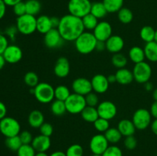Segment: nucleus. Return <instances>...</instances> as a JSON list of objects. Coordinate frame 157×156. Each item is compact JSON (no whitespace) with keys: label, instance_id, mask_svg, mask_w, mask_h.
<instances>
[{"label":"nucleus","instance_id":"nucleus-48","mask_svg":"<svg viewBox=\"0 0 157 156\" xmlns=\"http://www.w3.org/2000/svg\"><path fill=\"white\" fill-rule=\"evenodd\" d=\"M8 46H9V41L7 38L4 35L0 33V54H2Z\"/></svg>","mask_w":157,"mask_h":156},{"label":"nucleus","instance_id":"nucleus-34","mask_svg":"<svg viewBox=\"0 0 157 156\" xmlns=\"http://www.w3.org/2000/svg\"><path fill=\"white\" fill-rule=\"evenodd\" d=\"M82 22L84 24V29L88 31H94L98 24V19L95 16H94L91 13L87 14L82 18Z\"/></svg>","mask_w":157,"mask_h":156},{"label":"nucleus","instance_id":"nucleus-55","mask_svg":"<svg viewBox=\"0 0 157 156\" xmlns=\"http://www.w3.org/2000/svg\"><path fill=\"white\" fill-rule=\"evenodd\" d=\"M150 127H151L152 132L157 136V119H155L154 120L152 121Z\"/></svg>","mask_w":157,"mask_h":156},{"label":"nucleus","instance_id":"nucleus-31","mask_svg":"<svg viewBox=\"0 0 157 156\" xmlns=\"http://www.w3.org/2000/svg\"><path fill=\"white\" fill-rule=\"evenodd\" d=\"M26 14L31 15H38L41 9V4L38 0H27L25 2Z\"/></svg>","mask_w":157,"mask_h":156},{"label":"nucleus","instance_id":"nucleus-62","mask_svg":"<svg viewBox=\"0 0 157 156\" xmlns=\"http://www.w3.org/2000/svg\"><path fill=\"white\" fill-rule=\"evenodd\" d=\"M154 41H156L157 43V29L156 30V34H155V38H154Z\"/></svg>","mask_w":157,"mask_h":156},{"label":"nucleus","instance_id":"nucleus-35","mask_svg":"<svg viewBox=\"0 0 157 156\" xmlns=\"http://www.w3.org/2000/svg\"><path fill=\"white\" fill-rule=\"evenodd\" d=\"M71 94L70 92V90L68 87H67L64 85H60L58 86L55 89V99H58V100L65 101L69 96Z\"/></svg>","mask_w":157,"mask_h":156},{"label":"nucleus","instance_id":"nucleus-60","mask_svg":"<svg viewBox=\"0 0 157 156\" xmlns=\"http://www.w3.org/2000/svg\"><path fill=\"white\" fill-rule=\"evenodd\" d=\"M153 98L154 99V101L157 102V88L154 89L153 91Z\"/></svg>","mask_w":157,"mask_h":156},{"label":"nucleus","instance_id":"nucleus-58","mask_svg":"<svg viewBox=\"0 0 157 156\" xmlns=\"http://www.w3.org/2000/svg\"><path fill=\"white\" fill-rule=\"evenodd\" d=\"M49 156H67V155H66V153L63 152V151H55V152L52 153Z\"/></svg>","mask_w":157,"mask_h":156},{"label":"nucleus","instance_id":"nucleus-47","mask_svg":"<svg viewBox=\"0 0 157 156\" xmlns=\"http://www.w3.org/2000/svg\"><path fill=\"white\" fill-rule=\"evenodd\" d=\"M13 12L15 15L18 17L21 16V15L26 14V7L25 2H20L18 4L13 6Z\"/></svg>","mask_w":157,"mask_h":156},{"label":"nucleus","instance_id":"nucleus-27","mask_svg":"<svg viewBox=\"0 0 157 156\" xmlns=\"http://www.w3.org/2000/svg\"><path fill=\"white\" fill-rule=\"evenodd\" d=\"M90 13L94 16L96 17L98 19H101V18H104L108 13V12L104 6L103 2H96L92 3Z\"/></svg>","mask_w":157,"mask_h":156},{"label":"nucleus","instance_id":"nucleus-24","mask_svg":"<svg viewBox=\"0 0 157 156\" xmlns=\"http://www.w3.org/2000/svg\"><path fill=\"white\" fill-rule=\"evenodd\" d=\"M81 117L85 122L94 123L99 118L98 110L96 107L87 106L81 112Z\"/></svg>","mask_w":157,"mask_h":156},{"label":"nucleus","instance_id":"nucleus-29","mask_svg":"<svg viewBox=\"0 0 157 156\" xmlns=\"http://www.w3.org/2000/svg\"><path fill=\"white\" fill-rule=\"evenodd\" d=\"M108 13L118 12L124 6V0H103Z\"/></svg>","mask_w":157,"mask_h":156},{"label":"nucleus","instance_id":"nucleus-21","mask_svg":"<svg viewBox=\"0 0 157 156\" xmlns=\"http://www.w3.org/2000/svg\"><path fill=\"white\" fill-rule=\"evenodd\" d=\"M117 128L120 132L121 133V135L123 136H125V137L133 136L136 129L133 121L127 119L120 121L117 125Z\"/></svg>","mask_w":157,"mask_h":156},{"label":"nucleus","instance_id":"nucleus-44","mask_svg":"<svg viewBox=\"0 0 157 156\" xmlns=\"http://www.w3.org/2000/svg\"><path fill=\"white\" fill-rule=\"evenodd\" d=\"M39 131L41 135L50 137L53 133L54 128L52 124L48 123V122H44L39 128Z\"/></svg>","mask_w":157,"mask_h":156},{"label":"nucleus","instance_id":"nucleus-53","mask_svg":"<svg viewBox=\"0 0 157 156\" xmlns=\"http://www.w3.org/2000/svg\"><path fill=\"white\" fill-rule=\"evenodd\" d=\"M3 1L7 6H12L13 7L14 6L18 4L20 2H22V0H3Z\"/></svg>","mask_w":157,"mask_h":156},{"label":"nucleus","instance_id":"nucleus-25","mask_svg":"<svg viewBox=\"0 0 157 156\" xmlns=\"http://www.w3.org/2000/svg\"><path fill=\"white\" fill-rule=\"evenodd\" d=\"M130 60L134 64H138L144 61L146 57L144 48H141L139 46H133L129 51Z\"/></svg>","mask_w":157,"mask_h":156},{"label":"nucleus","instance_id":"nucleus-10","mask_svg":"<svg viewBox=\"0 0 157 156\" xmlns=\"http://www.w3.org/2000/svg\"><path fill=\"white\" fill-rule=\"evenodd\" d=\"M97 110H98L99 117L107 119L109 121L110 119H113L117 113L116 105L113 102L108 100L100 102L97 107Z\"/></svg>","mask_w":157,"mask_h":156},{"label":"nucleus","instance_id":"nucleus-26","mask_svg":"<svg viewBox=\"0 0 157 156\" xmlns=\"http://www.w3.org/2000/svg\"><path fill=\"white\" fill-rule=\"evenodd\" d=\"M145 57L151 62H157V43L155 41L146 43L144 46Z\"/></svg>","mask_w":157,"mask_h":156},{"label":"nucleus","instance_id":"nucleus-30","mask_svg":"<svg viewBox=\"0 0 157 156\" xmlns=\"http://www.w3.org/2000/svg\"><path fill=\"white\" fill-rule=\"evenodd\" d=\"M155 34H156V30L153 28L152 26L146 25L141 28L140 35L141 39L146 43L151 42L154 41Z\"/></svg>","mask_w":157,"mask_h":156},{"label":"nucleus","instance_id":"nucleus-50","mask_svg":"<svg viewBox=\"0 0 157 156\" xmlns=\"http://www.w3.org/2000/svg\"><path fill=\"white\" fill-rule=\"evenodd\" d=\"M6 5L3 0H0V20L4 18L6 12Z\"/></svg>","mask_w":157,"mask_h":156},{"label":"nucleus","instance_id":"nucleus-13","mask_svg":"<svg viewBox=\"0 0 157 156\" xmlns=\"http://www.w3.org/2000/svg\"><path fill=\"white\" fill-rule=\"evenodd\" d=\"M112 26L109 22L102 21L98 22L93 31V34L98 41H106L112 35Z\"/></svg>","mask_w":157,"mask_h":156},{"label":"nucleus","instance_id":"nucleus-57","mask_svg":"<svg viewBox=\"0 0 157 156\" xmlns=\"http://www.w3.org/2000/svg\"><path fill=\"white\" fill-rule=\"evenodd\" d=\"M107 80H108V82L110 84H114L117 82V78L115 74H110L108 76H107Z\"/></svg>","mask_w":157,"mask_h":156},{"label":"nucleus","instance_id":"nucleus-9","mask_svg":"<svg viewBox=\"0 0 157 156\" xmlns=\"http://www.w3.org/2000/svg\"><path fill=\"white\" fill-rule=\"evenodd\" d=\"M134 80L139 84H146L150 81L152 76V68L148 63L143 62L135 64L133 69Z\"/></svg>","mask_w":157,"mask_h":156},{"label":"nucleus","instance_id":"nucleus-5","mask_svg":"<svg viewBox=\"0 0 157 156\" xmlns=\"http://www.w3.org/2000/svg\"><path fill=\"white\" fill-rule=\"evenodd\" d=\"M92 3L90 0H70L67 5L69 14L82 18L90 13Z\"/></svg>","mask_w":157,"mask_h":156},{"label":"nucleus","instance_id":"nucleus-14","mask_svg":"<svg viewBox=\"0 0 157 156\" xmlns=\"http://www.w3.org/2000/svg\"><path fill=\"white\" fill-rule=\"evenodd\" d=\"M5 60L9 64H16L19 62L23 57L21 49L15 44H11L8 46L2 54Z\"/></svg>","mask_w":157,"mask_h":156},{"label":"nucleus","instance_id":"nucleus-16","mask_svg":"<svg viewBox=\"0 0 157 156\" xmlns=\"http://www.w3.org/2000/svg\"><path fill=\"white\" fill-rule=\"evenodd\" d=\"M90 82H91L92 90L94 91V93L98 94L106 93L108 90L110 86V83L108 82L107 76L101 73L94 75L92 77Z\"/></svg>","mask_w":157,"mask_h":156},{"label":"nucleus","instance_id":"nucleus-49","mask_svg":"<svg viewBox=\"0 0 157 156\" xmlns=\"http://www.w3.org/2000/svg\"><path fill=\"white\" fill-rule=\"evenodd\" d=\"M6 113H7V109H6V105L4 102L0 101V120L6 117Z\"/></svg>","mask_w":157,"mask_h":156},{"label":"nucleus","instance_id":"nucleus-8","mask_svg":"<svg viewBox=\"0 0 157 156\" xmlns=\"http://www.w3.org/2000/svg\"><path fill=\"white\" fill-rule=\"evenodd\" d=\"M152 115L147 109H138L133 113V121L136 129L144 130L148 128L152 122Z\"/></svg>","mask_w":157,"mask_h":156},{"label":"nucleus","instance_id":"nucleus-11","mask_svg":"<svg viewBox=\"0 0 157 156\" xmlns=\"http://www.w3.org/2000/svg\"><path fill=\"white\" fill-rule=\"evenodd\" d=\"M109 147V142L104 134H98L91 138L90 149L93 154H103Z\"/></svg>","mask_w":157,"mask_h":156},{"label":"nucleus","instance_id":"nucleus-23","mask_svg":"<svg viewBox=\"0 0 157 156\" xmlns=\"http://www.w3.org/2000/svg\"><path fill=\"white\" fill-rule=\"evenodd\" d=\"M28 122L32 128H39L41 125L44 122V115L39 110H33L29 114Z\"/></svg>","mask_w":157,"mask_h":156},{"label":"nucleus","instance_id":"nucleus-3","mask_svg":"<svg viewBox=\"0 0 157 156\" xmlns=\"http://www.w3.org/2000/svg\"><path fill=\"white\" fill-rule=\"evenodd\" d=\"M33 95L38 102L47 104L52 102L55 99V89L48 83H39L34 88Z\"/></svg>","mask_w":157,"mask_h":156},{"label":"nucleus","instance_id":"nucleus-39","mask_svg":"<svg viewBox=\"0 0 157 156\" xmlns=\"http://www.w3.org/2000/svg\"><path fill=\"white\" fill-rule=\"evenodd\" d=\"M94 126L99 132H105L110 128V122L107 119L99 117L94 122Z\"/></svg>","mask_w":157,"mask_h":156},{"label":"nucleus","instance_id":"nucleus-22","mask_svg":"<svg viewBox=\"0 0 157 156\" xmlns=\"http://www.w3.org/2000/svg\"><path fill=\"white\" fill-rule=\"evenodd\" d=\"M53 28L52 20L48 15H40L37 18V31L39 33L45 35Z\"/></svg>","mask_w":157,"mask_h":156},{"label":"nucleus","instance_id":"nucleus-33","mask_svg":"<svg viewBox=\"0 0 157 156\" xmlns=\"http://www.w3.org/2000/svg\"><path fill=\"white\" fill-rule=\"evenodd\" d=\"M118 19L123 24H129L133 19V14L132 11L128 8L123 7L117 12Z\"/></svg>","mask_w":157,"mask_h":156},{"label":"nucleus","instance_id":"nucleus-28","mask_svg":"<svg viewBox=\"0 0 157 156\" xmlns=\"http://www.w3.org/2000/svg\"><path fill=\"white\" fill-rule=\"evenodd\" d=\"M51 111L52 114L56 116H61L67 112L65 102L64 101L55 99L52 102Z\"/></svg>","mask_w":157,"mask_h":156},{"label":"nucleus","instance_id":"nucleus-38","mask_svg":"<svg viewBox=\"0 0 157 156\" xmlns=\"http://www.w3.org/2000/svg\"><path fill=\"white\" fill-rule=\"evenodd\" d=\"M112 64L118 69L124 68L127 64V58L121 53L114 54L112 57Z\"/></svg>","mask_w":157,"mask_h":156},{"label":"nucleus","instance_id":"nucleus-52","mask_svg":"<svg viewBox=\"0 0 157 156\" xmlns=\"http://www.w3.org/2000/svg\"><path fill=\"white\" fill-rule=\"evenodd\" d=\"M106 49V44L105 41H98L96 44V48L95 50H98V51H103Z\"/></svg>","mask_w":157,"mask_h":156},{"label":"nucleus","instance_id":"nucleus-59","mask_svg":"<svg viewBox=\"0 0 157 156\" xmlns=\"http://www.w3.org/2000/svg\"><path fill=\"white\" fill-rule=\"evenodd\" d=\"M6 60H5L4 57H3L2 54H0V70H2V69L4 67L5 64H6Z\"/></svg>","mask_w":157,"mask_h":156},{"label":"nucleus","instance_id":"nucleus-40","mask_svg":"<svg viewBox=\"0 0 157 156\" xmlns=\"http://www.w3.org/2000/svg\"><path fill=\"white\" fill-rule=\"evenodd\" d=\"M36 151L32 145H22L17 151L18 156H35Z\"/></svg>","mask_w":157,"mask_h":156},{"label":"nucleus","instance_id":"nucleus-46","mask_svg":"<svg viewBox=\"0 0 157 156\" xmlns=\"http://www.w3.org/2000/svg\"><path fill=\"white\" fill-rule=\"evenodd\" d=\"M137 145V141L133 136H127L124 140V146L128 150H133Z\"/></svg>","mask_w":157,"mask_h":156},{"label":"nucleus","instance_id":"nucleus-63","mask_svg":"<svg viewBox=\"0 0 157 156\" xmlns=\"http://www.w3.org/2000/svg\"><path fill=\"white\" fill-rule=\"evenodd\" d=\"M91 156H102V154H93Z\"/></svg>","mask_w":157,"mask_h":156},{"label":"nucleus","instance_id":"nucleus-43","mask_svg":"<svg viewBox=\"0 0 157 156\" xmlns=\"http://www.w3.org/2000/svg\"><path fill=\"white\" fill-rule=\"evenodd\" d=\"M102 156H123V152L119 147L116 145H110L104 151Z\"/></svg>","mask_w":157,"mask_h":156},{"label":"nucleus","instance_id":"nucleus-37","mask_svg":"<svg viewBox=\"0 0 157 156\" xmlns=\"http://www.w3.org/2000/svg\"><path fill=\"white\" fill-rule=\"evenodd\" d=\"M24 82L28 87H31V88H35L39 84V78L36 73L33 71H29L25 75Z\"/></svg>","mask_w":157,"mask_h":156},{"label":"nucleus","instance_id":"nucleus-51","mask_svg":"<svg viewBox=\"0 0 157 156\" xmlns=\"http://www.w3.org/2000/svg\"><path fill=\"white\" fill-rule=\"evenodd\" d=\"M150 113L154 119H157V102L154 101L150 107Z\"/></svg>","mask_w":157,"mask_h":156},{"label":"nucleus","instance_id":"nucleus-61","mask_svg":"<svg viewBox=\"0 0 157 156\" xmlns=\"http://www.w3.org/2000/svg\"><path fill=\"white\" fill-rule=\"evenodd\" d=\"M35 156H49L46 152H37Z\"/></svg>","mask_w":157,"mask_h":156},{"label":"nucleus","instance_id":"nucleus-18","mask_svg":"<svg viewBox=\"0 0 157 156\" xmlns=\"http://www.w3.org/2000/svg\"><path fill=\"white\" fill-rule=\"evenodd\" d=\"M70 63L64 57H61L57 60L54 67V73L58 77L64 78L70 73Z\"/></svg>","mask_w":157,"mask_h":156},{"label":"nucleus","instance_id":"nucleus-36","mask_svg":"<svg viewBox=\"0 0 157 156\" xmlns=\"http://www.w3.org/2000/svg\"><path fill=\"white\" fill-rule=\"evenodd\" d=\"M5 143H6V147L9 149L13 151H17L19 149L20 147L22 145V142H21V139H20L19 136L6 138Z\"/></svg>","mask_w":157,"mask_h":156},{"label":"nucleus","instance_id":"nucleus-17","mask_svg":"<svg viewBox=\"0 0 157 156\" xmlns=\"http://www.w3.org/2000/svg\"><path fill=\"white\" fill-rule=\"evenodd\" d=\"M106 50L113 54L120 53L124 47V41L120 35H112L105 41Z\"/></svg>","mask_w":157,"mask_h":156},{"label":"nucleus","instance_id":"nucleus-54","mask_svg":"<svg viewBox=\"0 0 157 156\" xmlns=\"http://www.w3.org/2000/svg\"><path fill=\"white\" fill-rule=\"evenodd\" d=\"M51 20H52V26H53V28H58L60 23V18H58V17H52Z\"/></svg>","mask_w":157,"mask_h":156},{"label":"nucleus","instance_id":"nucleus-32","mask_svg":"<svg viewBox=\"0 0 157 156\" xmlns=\"http://www.w3.org/2000/svg\"><path fill=\"white\" fill-rule=\"evenodd\" d=\"M104 136L109 143L111 144H116L119 142L123 136L117 128H110V127L104 132Z\"/></svg>","mask_w":157,"mask_h":156},{"label":"nucleus","instance_id":"nucleus-4","mask_svg":"<svg viewBox=\"0 0 157 156\" xmlns=\"http://www.w3.org/2000/svg\"><path fill=\"white\" fill-rule=\"evenodd\" d=\"M16 28L18 32L24 35H29L37 31V18L34 15L25 14L17 18Z\"/></svg>","mask_w":157,"mask_h":156},{"label":"nucleus","instance_id":"nucleus-1","mask_svg":"<svg viewBox=\"0 0 157 156\" xmlns=\"http://www.w3.org/2000/svg\"><path fill=\"white\" fill-rule=\"evenodd\" d=\"M58 30L64 41H75L84 32V27L81 18L67 14L60 18Z\"/></svg>","mask_w":157,"mask_h":156},{"label":"nucleus","instance_id":"nucleus-19","mask_svg":"<svg viewBox=\"0 0 157 156\" xmlns=\"http://www.w3.org/2000/svg\"><path fill=\"white\" fill-rule=\"evenodd\" d=\"M31 145L35 148L36 152H46L50 148L52 142L50 137L39 135L34 138Z\"/></svg>","mask_w":157,"mask_h":156},{"label":"nucleus","instance_id":"nucleus-2","mask_svg":"<svg viewBox=\"0 0 157 156\" xmlns=\"http://www.w3.org/2000/svg\"><path fill=\"white\" fill-rule=\"evenodd\" d=\"M98 40L93 32H84L75 41L76 50L81 54H88L96 48Z\"/></svg>","mask_w":157,"mask_h":156},{"label":"nucleus","instance_id":"nucleus-41","mask_svg":"<svg viewBox=\"0 0 157 156\" xmlns=\"http://www.w3.org/2000/svg\"><path fill=\"white\" fill-rule=\"evenodd\" d=\"M65 153L67 156H83L84 149L81 145L78 144H74L68 147Z\"/></svg>","mask_w":157,"mask_h":156},{"label":"nucleus","instance_id":"nucleus-15","mask_svg":"<svg viewBox=\"0 0 157 156\" xmlns=\"http://www.w3.org/2000/svg\"><path fill=\"white\" fill-rule=\"evenodd\" d=\"M72 90L74 93L84 96L93 90L90 80L84 77H78L75 79L72 83Z\"/></svg>","mask_w":157,"mask_h":156},{"label":"nucleus","instance_id":"nucleus-45","mask_svg":"<svg viewBox=\"0 0 157 156\" xmlns=\"http://www.w3.org/2000/svg\"><path fill=\"white\" fill-rule=\"evenodd\" d=\"M19 136L22 145H31L34 138L32 137V134L29 131H22L20 132Z\"/></svg>","mask_w":157,"mask_h":156},{"label":"nucleus","instance_id":"nucleus-42","mask_svg":"<svg viewBox=\"0 0 157 156\" xmlns=\"http://www.w3.org/2000/svg\"><path fill=\"white\" fill-rule=\"evenodd\" d=\"M84 97H85L87 106L96 107L97 106H98V104H99V99H98V96L96 93L90 92L88 94L86 95Z\"/></svg>","mask_w":157,"mask_h":156},{"label":"nucleus","instance_id":"nucleus-20","mask_svg":"<svg viewBox=\"0 0 157 156\" xmlns=\"http://www.w3.org/2000/svg\"><path fill=\"white\" fill-rule=\"evenodd\" d=\"M117 78V82L121 85H128L131 84L134 80L133 71L127 68L118 69L115 73Z\"/></svg>","mask_w":157,"mask_h":156},{"label":"nucleus","instance_id":"nucleus-6","mask_svg":"<svg viewBox=\"0 0 157 156\" xmlns=\"http://www.w3.org/2000/svg\"><path fill=\"white\" fill-rule=\"evenodd\" d=\"M0 132L6 138L18 136L21 132V125L17 119L6 116L0 120Z\"/></svg>","mask_w":157,"mask_h":156},{"label":"nucleus","instance_id":"nucleus-7","mask_svg":"<svg viewBox=\"0 0 157 156\" xmlns=\"http://www.w3.org/2000/svg\"><path fill=\"white\" fill-rule=\"evenodd\" d=\"M67 112L71 114L81 113L84 108L87 106L85 97L78 93H71L65 101Z\"/></svg>","mask_w":157,"mask_h":156},{"label":"nucleus","instance_id":"nucleus-56","mask_svg":"<svg viewBox=\"0 0 157 156\" xmlns=\"http://www.w3.org/2000/svg\"><path fill=\"white\" fill-rule=\"evenodd\" d=\"M144 88L147 91H151L153 90V85L152 83H150V81L147 82L146 84H144Z\"/></svg>","mask_w":157,"mask_h":156},{"label":"nucleus","instance_id":"nucleus-12","mask_svg":"<svg viewBox=\"0 0 157 156\" xmlns=\"http://www.w3.org/2000/svg\"><path fill=\"white\" fill-rule=\"evenodd\" d=\"M44 41L47 47L50 49H56L61 47L65 41L63 39L58 28H52L44 35Z\"/></svg>","mask_w":157,"mask_h":156}]
</instances>
